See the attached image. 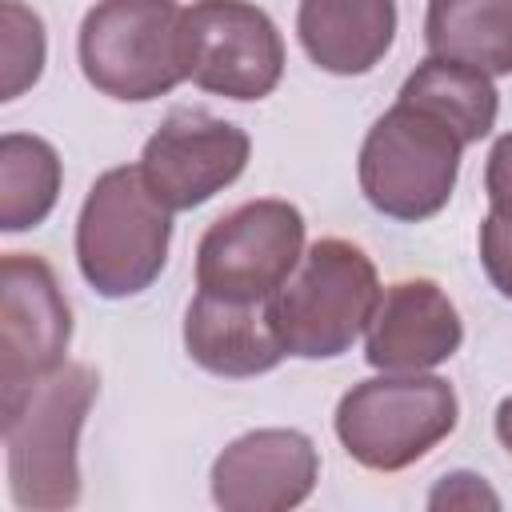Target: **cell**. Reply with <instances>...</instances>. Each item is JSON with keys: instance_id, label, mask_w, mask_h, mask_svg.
<instances>
[{"instance_id": "cell-1", "label": "cell", "mask_w": 512, "mask_h": 512, "mask_svg": "<svg viewBox=\"0 0 512 512\" xmlns=\"http://www.w3.org/2000/svg\"><path fill=\"white\" fill-rule=\"evenodd\" d=\"M100 396L88 364H60L16 392H0L8 496L24 512H64L80 500V428Z\"/></svg>"}, {"instance_id": "cell-2", "label": "cell", "mask_w": 512, "mask_h": 512, "mask_svg": "<svg viewBox=\"0 0 512 512\" xmlns=\"http://www.w3.org/2000/svg\"><path fill=\"white\" fill-rule=\"evenodd\" d=\"M172 208L148 188L140 164L96 176L76 216V264L84 284L104 300L152 288L168 264Z\"/></svg>"}, {"instance_id": "cell-3", "label": "cell", "mask_w": 512, "mask_h": 512, "mask_svg": "<svg viewBox=\"0 0 512 512\" xmlns=\"http://www.w3.org/2000/svg\"><path fill=\"white\" fill-rule=\"evenodd\" d=\"M380 292L372 256L352 240L324 236L304 248L296 272L268 300V316L288 356L336 360L364 336Z\"/></svg>"}, {"instance_id": "cell-4", "label": "cell", "mask_w": 512, "mask_h": 512, "mask_svg": "<svg viewBox=\"0 0 512 512\" xmlns=\"http://www.w3.org/2000/svg\"><path fill=\"white\" fill-rule=\"evenodd\" d=\"M460 424L456 388L432 372H380L352 384L332 416L336 440L368 472L424 460Z\"/></svg>"}, {"instance_id": "cell-5", "label": "cell", "mask_w": 512, "mask_h": 512, "mask_svg": "<svg viewBox=\"0 0 512 512\" xmlns=\"http://www.w3.org/2000/svg\"><path fill=\"white\" fill-rule=\"evenodd\" d=\"M84 80L112 100L148 104L188 80L176 0H96L76 36Z\"/></svg>"}, {"instance_id": "cell-6", "label": "cell", "mask_w": 512, "mask_h": 512, "mask_svg": "<svg viewBox=\"0 0 512 512\" xmlns=\"http://www.w3.org/2000/svg\"><path fill=\"white\" fill-rule=\"evenodd\" d=\"M464 148L440 116L396 100L360 144V192L380 216L420 224L452 200Z\"/></svg>"}, {"instance_id": "cell-7", "label": "cell", "mask_w": 512, "mask_h": 512, "mask_svg": "<svg viewBox=\"0 0 512 512\" xmlns=\"http://www.w3.org/2000/svg\"><path fill=\"white\" fill-rule=\"evenodd\" d=\"M304 212L288 200H248L220 220L196 244V292L220 300H272L304 256Z\"/></svg>"}, {"instance_id": "cell-8", "label": "cell", "mask_w": 512, "mask_h": 512, "mask_svg": "<svg viewBox=\"0 0 512 512\" xmlns=\"http://www.w3.org/2000/svg\"><path fill=\"white\" fill-rule=\"evenodd\" d=\"M184 68L200 92L264 100L284 76V36L248 0H192L184 8Z\"/></svg>"}, {"instance_id": "cell-9", "label": "cell", "mask_w": 512, "mask_h": 512, "mask_svg": "<svg viewBox=\"0 0 512 512\" xmlns=\"http://www.w3.org/2000/svg\"><path fill=\"white\" fill-rule=\"evenodd\" d=\"M252 140L240 124L204 108H176L144 140L140 172L172 212H192L240 180Z\"/></svg>"}, {"instance_id": "cell-10", "label": "cell", "mask_w": 512, "mask_h": 512, "mask_svg": "<svg viewBox=\"0 0 512 512\" xmlns=\"http://www.w3.org/2000/svg\"><path fill=\"white\" fill-rule=\"evenodd\" d=\"M72 308L44 256L4 252L0 260V392H16L64 364Z\"/></svg>"}, {"instance_id": "cell-11", "label": "cell", "mask_w": 512, "mask_h": 512, "mask_svg": "<svg viewBox=\"0 0 512 512\" xmlns=\"http://www.w3.org/2000/svg\"><path fill=\"white\" fill-rule=\"evenodd\" d=\"M320 480V452L300 428H256L236 436L212 460V500L224 512L300 508Z\"/></svg>"}, {"instance_id": "cell-12", "label": "cell", "mask_w": 512, "mask_h": 512, "mask_svg": "<svg viewBox=\"0 0 512 512\" xmlns=\"http://www.w3.org/2000/svg\"><path fill=\"white\" fill-rule=\"evenodd\" d=\"M460 344V312L428 276L388 284L364 328V360L376 372H432L452 360Z\"/></svg>"}, {"instance_id": "cell-13", "label": "cell", "mask_w": 512, "mask_h": 512, "mask_svg": "<svg viewBox=\"0 0 512 512\" xmlns=\"http://www.w3.org/2000/svg\"><path fill=\"white\" fill-rule=\"evenodd\" d=\"M184 352L212 376L248 380L272 372L288 352L268 316V300H220L196 292L184 312Z\"/></svg>"}, {"instance_id": "cell-14", "label": "cell", "mask_w": 512, "mask_h": 512, "mask_svg": "<svg viewBox=\"0 0 512 512\" xmlns=\"http://www.w3.org/2000/svg\"><path fill=\"white\" fill-rule=\"evenodd\" d=\"M396 0H300L296 36L308 60L332 76L372 72L396 40Z\"/></svg>"}, {"instance_id": "cell-15", "label": "cell", "mask_w": 512, "mask_h": 512, "mask_svg": "<svg viewBox=\"0 0 512 512\" xmlns=\"http://www.w3.org/2000/svg\"><path fill=\"white\" fill-rule=\"evenodd\" d=\"M424 44L428 56L512 76V0H428Z\"/></svg>"}, {"instance_id": "cell-16", "label": "cell", "mask_w": 512, "mask_h": 512, "mask_svg": "<svg viewBox=\"0 0 512 512\" xmlns=\"http://www.w3.org/2000/svg\"><path fill=\"white\" fill-rule=\"evenodd\" d=\"M396 100L440 116L464 144H480L496 128V112H500V92L492 76L444 56H424L400 84Z\"/></svg>"}, {"instance_id": "cell-17", "label": "cell", "mask_w": 512, "mask_h": 512, "mask_svg": "<svg viewBox=\"0 0 512 512\" xmlns=\"http://www.w3.org/2000/svg\"><path fill=\"white\" fill-rule=\"evenodd\" d=\"M64 168L44 136L4 132L0 136V228L28 232L44 224L60 200Z\"/></svg>"}, {"instance_id": "cell-18", "label": "cell", "mask_w": 512, "mask_h": 512, "mask_svg": "<svg viewBox=\"0 0 512 512\" xmlns=\"http://www.w3.org/2000/svg\"><path fill=\"white\" fill-rule=\"evenodd\" d=\"M48 60V36L44 20L20 4V0H0V100L24 96Z\"/></svg>"}, {"instance_id": "cell-19", "label": "cell", "mask_w": 512, "mask_h": 512, "mask_svg": "<svg viewBox=\"0 0 512 512\" xmlns=\"http://www.w3.org/2000/svg\"><path fill=\"white\" fill-rule=\"evenodd\" d=\"M480 264L500 296L512 300V200L488 204L480 220Z\"/></svg>"}, {"instance_id": "cell-20", "label": "cell", "mask_w": 512, "mask_h": 512, "mask_svg": "<svg viewBox=\"0 0 512 512\" xmlns=\"http://www.w3.org/2000/svg\"><path fill=\"white\" fill-rule=\"evenodd\" d=\"M500 508V496L476 472H448L428 492V508Z\"/></svg>"}, {"instance_id": "cell-21", "label": "cell", "mask_w": 512, "mask_h": 512, "mask_svg": "<svg viewBox=\"0 0 512 512\" xmlns=\"http://www.w3.org/2000/svg\"><path fill=\"white\" fill-rule=\"evenodd\" d=\"M484 192H488V204L496 200H512V132H504L492 152H488V164H484Z\"/></svg>"}, {"instance_id": "cell-22", "label": "cell", "mask_w": 512, "mask_h": 512, "mask_svg": "<svg viewBox=\"0 0 512 512\" xmlns=\"http://www.w3.org/2000/svg\"><path fill=\"white\" fill-rule=\"evenodd\" d=\"M492 428H496V440L512 452V396H504V400L496 404V420H492Z\"/></svg>"}]
</instances>
